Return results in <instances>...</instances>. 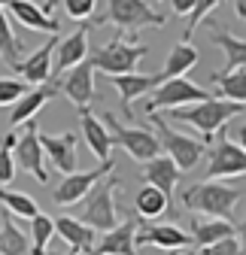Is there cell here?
<instances>
[{
  "mask_svg": "<svg viewBox=\"0 0 246 255\" xmlns=\"http://www.w3.org/2000/svg\"><path fill=\"white\" fill-rule=\"evenodd\" d=\"M61 91L70 98V104L76 110L95 104V98H98V91H95V61L85 58L76 67H70L64 73V79H61Z\"/></svg>",
  "mask_w": 246,
  "mask_h": 255,
  "instance_id": "7c38bea8",
  "label": "cell"
},
{
  "mask_svg": "<svg viewBox=\"0 0 246 255\" xmlns=\"http://www.w3.org/2000/svg\"><path fill=\"white\" fill-rule=\"evenodd\" d=\"M222 3H225V0H195V9H192V15H189V27H186V37H182V40H192L195 27H198L213 9H219Z\"/></svg>",
  "mask_w": 246,
  "mask_h": 255,
  "instance_id": "e575fe53",
  "label": "cell"
},
{
  "mask_svg": "<svg viewBox=\"0 0 246 255\" xmlns=\"http://www.w3.org/2000/svg\"><path fill=\"white\" fill-rule=\"evenodd\" d=\"M143 182L161 188L164 195L173 201L176 185H179V167L173 164V158H170V155H158V158H152V161L143 164Z\"/></svg>",
  "mask_w": 246,
  "mask_h": 255,
  "instance_id": "44dd1931",
  "label": "cell"
},
{
  "mask_svg": "<svg viewBox=\"0 0 246 255\" xmlns=\"http://www.w3.org/2000/svg\"><path fill=\"white\" fill-rule=\"evenodd\" d=\"M0 55H3V61L9 64V67H15V64L21 61V58H18V55H21V43H18V37H15V30H12V24H9L3 6H0Z\"/></svg>",
  "mask_w": 246,
  "mask_h": 255,
  "instance_id": "1f68e13d",
  "label": "cell"
},
{
  "mask_svg": "<svg viewBox=\"0 0 246 255\" xmlns=\"http://www.w3.org/2000/svg\"><path fill=\"white\" fill-rule=\"evenodd\" d=\"M210 82L216 85V94L213 98H222V101H234V104H246V70H222V73H213Z\"/></svg>",
  "mask_w": 246,
  "mask_h": 255,
  "instance_id": "4316f807",
  "label": "cell"
},
{
  "mask_svg": "<svg viewBox=\"0 0 246 255\" xmlns=\"http://www.w3.org/2000/svg\"><path fill=\"white\" fill-rule=\"evenodd\" d=\"M234 12L240 21H246V0H234Z\"/></svg>",
  "mask_w": 246,
  "mask_h": 255,
  "instance_id": "60d3db41",
  "label": "cell"
},
{
  "mask_svg": "<svg viewBox=\"0 0 246 255\" xmlns=\"http://www.w3.org/2000/svg\"><path fill=\"white\" fill-rule=\"evenodd\" d=\"M61 255H79V252L76 249H67V252H61Z\"/></svg>",
  "mask_w": 246,
  "mask_h": 255,
  "instance_id": "ee69618b",
  "label": "cell"
},
{
  "mask_svg": "<svg viewBox=\"0 0 246 255\" xmlns=\"http://www.w3.org/2000/svg\"><path fill=\"white\" fill-rule=\"evenodd\" d=\"M204 255H243V249H240L237 234H231V237H222V240H216V243L204 246Z\"/></svg>",
  "mask_w": 246,
  "mask_h": 255,
  "instance_id": "8d00e7d4",
  "label": "cell"
},
{
  "mask_svg": "<svg viewBox=\"0 0 246 255\" xmlns=\"http://www.w3.org/2000/svg\"><path fill=\"white\" fill-rule=\"evenodd\" d=\"M0 204H3V210L6 213H12V216H18V219H34L40 210H37V201L30 198V195H24V191H12V188H3L0 185Z\"/></svg>",
  "mask_w": 246,
  "mask_h": 255,
  "instance_id": "f546056e",
  "label": "cell"
},
{
  "mask_svg": "<svg viewBox=\"0 0 246 255\" xmlns=\"http://www.w3.org/2000/svg\"><path fill=\"white\" fill-rule=\"evenodd\" d=\"M9 12L15 15L18 24H24L27 30H37V34H49L52 37V34H58V30H61L58 18L55 15H46L40 9V3H34V0H12Z\"/></svg>",
  "mask_w": 246,
  "mask_h": 255,
  "instance_id": "ffe728a7",
  "label": "cell"
},
{
  "mask_svg": "<svg viewBox=\"0 0 246 255\" xmlns=\"http://www.w3.org/2000/svg\"><path fill=\"white\" fill-rule=\"evenodd\" d=\"M55 3H58V0H43V3H40V9H43L46 15H52V9H55Z\"/></svg>",
  "mask_w": 246,
  "mask_h": 255,
  "instance_id": "b9f144b4",
  "label": "cell"
},
{
  "mask_svg": "<svg viewBox=\"0 0 246 255\" xmlns=\"http://www.w3.org/2000/svg\"><path fill=\"white\" fill-rule=\"evenodd\" d=\"M134 210H137V216H140L143 222H155V219H161V216H167V213H170V219L176 216V213H173V201L164 195L161 188L149 185V182L137 191V198H134Z\"/></svg>",
  "mask_w": 246,
  "mask_h": 255,
  "instance_id": "7402d4cb",
  "label": "cell"
},
{
  "mask_svg": "<svg viewBox=\"0 0 246 255\" xmlns=\"http://www.w3.org/2000/svg\"><path fill=\"white\" fill-rule=\"evenodd\" d=\"M40 146L43 152L49 155V161L55 164L58 173H76L79 167V152H76V134L67 131V134H58V137H49V134H40Z\"/></svg>",
  "mask_w": 246,
  "mask_h": 255,
  "instance_id": "5bb4252c",
  "label": "cell"
},
{
  "mask_svg": "<svg viewBox=\"0 0 246 255\" xmlns=\"http://www.w3.org/2000/svg\"><path fill=\"white\" fill-rule=\"evenodd\" d=\"M137 243L143 246H158V249H186L192 246V234H186L176 222H164V225H146L140 222L137 228Z\"/></svg>",
  "mask_w": 246,
  "mask_h": 255,
  "instance_id": "e0dca14e",
  "label": "cell"
},
{
  "mask_svg": "<svg viewBox=\"0 0 246 255\" xmlns=\"http://www.w3.org/2000/svg\"><path fill=\"white\" fill-rule=\"evenodd\" d=\"M0 255H30V240L15 225L12 213H3L0 219Z\"/></svg>",
  "mask_w": 246,
  "mask_h": 255,
  "instance_id": "83f0119b",
  "label": "cell"
},
{
  "mask_svg": "<svg viewBox=\"0 0 246 255\" xmlns=\"http://www.w3.org/2000/svg\"><path fill=\"white\" fill-rule=\"evenodd\" d=\"M43 255H61V252H55V249H49V252H43Z\"/></svg>",
  "mask_w": 246,
  "mask_h": 255,
  "instance_id": "bcb514c9",
  "label": "cell"
},
{
  "mask_svg": "<svg viewBox=\"0 0 246 255\" xmlns=\"http://www.w3.org/2000/svg\"><path fill=\"white\" fill-rule=\"evenodd\" d=\"M116 24L119 30L137 34L140 27H161L167 18L161 12H155V6L149 0H107V15L98 18V24Z\"/></svg>",
  "mask_w": 246,
  "mask_h": 255,
  "instance_id": "8992f818",
  "label": "cell"
},
{
  "mask_svg": "<svg viewBox=\"0 0 246 255\" xmlns=\"http://www.w3.org/2000/svg\"><path fill=\"white\" fill-rule=\"evenodd\" d=\"M88 24H82V27H76L70 37H64V40H58V46H55V55H58V70L61 73H67L70 67H76L79 61H85L88 58Z\"/></svg>",
  "mask_w": 246,
  "mask_h": 255,
  "instance_id": "603a6c76",
  "label": "cell"
},
{
  "mask_svg": "<svg viewBox=\"0 0 246 255\" xmlns=\"http://www.w3.org/2000/svg\"><path fill=\"white\" fill-rule=\"evenodd\" d=\"M119 176H107L85 195L79 219L95 231H110L119 225V210H116V191H119Z\"/></svg>",
  "mask_w": 246,
  "mask_h": 255,
  "instance_id": "3957f363",
  "label": "cell"
},
{
  "mask_svg": "<svg viewBox=\"0 0 246 255\" xmlns=\"http://www.w3.org/2000/svg\"><path fill=\"white\" fill-rule=\"evenodd\" d=\"M152 122H155V134H158V140H161V149L173 158V164H176L179 170H195L198 161H201V155L207 152V143L173 131V128H170L158 113H152Z\"/></svg>",
  "mask_w": 246,
  "mask_h": 255,
  "instance_id": "52a82bcc",
  "label": "cell"
},
{
  "mask_svg": "<svg viewBox=\"0 0 246 255\" xmlns=\"http://www.w3.org/2000/svg\"><path fill=\"white\" fill-rule=\"evenodd\" d=\"M27 94V82L24 79H12V76H3L0 79V107H12L18 98Z\"/></svg>",
  "mask_w": 246,
  "mask_h": 255,
  "instance_id": "836d02e7",
  "label": "cell"
},
{
  "mask_svg": "<svg viewBox=\"0 0 246 255\" xmlns=\"http://www.w3.org/2000/svg\"><path fill=\"white\" fill-rule=\"evenodd\" d=\"M104 125H110L113 128V143H119L122 149H125L134 161H140V164H146V161H152V158H158L164 149H161V140H158V134L152 131V128H137V125H122L113 113H107L104 116Z\"/></svg>",
  "mask_w": 246,
  "mask_h": 255,
  "instance_id": "5b68a950",
  "label": "cell"
},
{
  "mask_svg": "<svg viewBox=\"0 0 246 255\" xmlns=\"http://www.w3.org/2000/svg\"><path fill=\"white\" fill-rule=\"evenodd\" d=\"M61 6H64V12H67L73 21H85V18L95 15L98 0H61Z\"/></svg>",
  "mask_w": 246,
  "mask_h": 255,
  "instance_id": "d590c367",
  "label": "cell"
},
{
  "mask_svg": "<svg viewBox=\"0 0 246 255\" xmlns=\"http://www.w3.org/2000/svg\"><path fill=\"white\" fill-rule=\"evenodd\" d=\"M213 94L195 82H189L186 76H176V79H164L155 91H152V98L146 104V113H161V110H179L186 104H198V101H207Z\"/></svg>",
  "mask_w": 246,
  "mask_h": 255,
  "instance_id": "ba28073f",
  "label": "cell"
},
{
  "mask_svg": "<svg viewBox=\"0 0 246 255\" xmlns=\"http://www.w3.org/2000/svg\"><path fill=\"white\" fill-rule=\"evenodd\" d=\"M146 55H149V46L122 37V30H119L104 49H98V55L91 61H95V70H101L107 76H122V73H134V67Z\"/></svg>",
  "mask_w": 246,
  "mask_h": 255,
  "instance_id": "277c9868",
  "label": "cell"
},
{
  "mask_svg": "<svg viewBox=\"0 0 246 255\" xmlns=\"http://www.w3.org/2000/svg\"><path fill=\"white\" fill-rule=\"evenodd\" d=\"M79 128H82V137H85L91 155H95L98 161H107L110 152H113V134H110V128L104 125V119H98L88 107H82L79 110Z\"/></svg>",
  "mask_w": 246,
  "mask_h": 255,
  "instance_id": "ac0fdd59",
  "label": "cell"
},
{
  "mask_svg": "<svg viewBox=\"0 0 246 255\" xmlns=\"http://www.w3.org/2000/svg\"><path fill=\"white\" fill-rule=\"evenodd\" d=\"M198 58H201V52H198V46L192 43V40H182V43H176L170 52H167V61H164V70H161V76L164 79H176V76H186L195 64H198Z\"/></svg>",
  "mask_w": 246,
  "mask_h": 255,
  "instance_id": "484cf974",
  "label": "cell"
},
{
  "mask_svg": "<svg viewBox=\"0 0 246 255\" xmlns=\"http://www.w3.org/2000/svg\"><path fill=\"white\" fill-rule=\"evenodd\" d=\"M149 3H161V0H149Z\"/></svg>",
  "mask_w": 246,
  "mask_h": 255,
  "instance_id": "7dc6e473",
  "label": "cell"
},
{
  "mask_svg": "<svg viewBox=\"0 0 246 255\" xmlns=\"http://www.w3.org/2000/svg\"><path fill=\"white\" fill-rule=\"evenodd\" d=\"M231 131H234V143L246 152V122H240V125H234L231 128Z\"/></svg>",
  "mask_w": 246,
  "mask_h": 255,
  "instance_id": "f35d334b",
  "label": "cell"
},
{
  "mask_svg": "<svg viewBox=\"0 0 246 255\" xmlns=\"http://www.w3.org/2000/svg\"><path fill=\"white\" fill-rule=\"evenodd\" d=\"M55 234L64 240L70 249L85 252V255H91L95 246H98V231L91 225H85L82 219H73V216H58L55 219Z\"/></svg>",
  "mask_w": 246,
  "mask_h": 255,
  "instance_id": "d6986e66",
  "label": "cell"
},
{
  "mask_svg": "<svg viewBox=\"0 0 246 255\" xmlns=\"http://www.w3.org/2000/svg\"><path fill=\"white\" fill-rule=\"evenodd\" d=\"M58 94V88L52 85V82H46V85H37L34 91H27L24 98H18L15 104H12V113H9V125L15 128V125H21V122H30L34 119L52 98Z\"/></svg>",
  "mask_w": 246,
  "mask_h": 255,
  "instance_id": "cb8c5ba5",
  "label": "cell"
},
{
  "mask_svg": "<svg viewBox=\"0 0 246 255\" xmlns=\"http://www.w3.org/2000/svg\"><path fill=\"white\" fill-rule=\"evenodd\" d=\"M15 143H18V134L9 131V134L3 137V146H0V185H6V182L15 179V167H18V164H15V155H12Z\"/></svg>",
  "mask_w": 246,
  "mask_h": 255,
  "instance_id": "d6a6232c",
  "label": "cell"
},
{
  "mask_svg": "<svg viewBox=\"0 0 246 255\" xmlns=\"http://www.w3.org/2000/svg\"><path fill=\"white\" fill-rule=\"evenodd\" d=\"M164 82L161 73H152V76H140V73H122V76H110V85L119 91V101H122V113L125 119H134V101L143 98V94H152L158 85Z\"/></svg>",
  "mask_w": 246,
  "mask_h": 255,
  "instance_id": "4fadbf2b",
  "label": "cell"
},
{
  "mask_svg": "<svg viewBox=\"0 0 246 255\" xmlns=\"http://www.w3.org/2000/svg\"><path fill=\"white\" fill-rule=\"evenodd\" d=\"M12 3V0H0V6H9Z\"/></svg>",
  "mask_w": 246,
  "mask_h": 255,
  "instance_id": "f6af8a7d",
  "label": "cell"
},
{
  "mask_svg": "<svg viewBox=\"0 0 246 255\" xmlns=\"http://www.w3.org/2000/svg\"><path fill=\"white\" fill-rule=\"evenodd\" d=\"M113 158H107V161H98V167L95 170H76V173H67L64 179H61L58 185H55V191H52V201L58 204V207H70V204H82L85 201V195L91 188H95L104 176H110L113 173Z\"/></svg>",
  "mask_w": 246,
  "mask_h": 255,
  "instance_id": "9c48e42d",
  "label": "cell"
},
{
  "mask_svg": "<svg viewBox=\"0 0 246 255\" xmlns=\"http://www.w3.org/2000/svg\"><path fill=\"white\" fill-rule=\"evenodd\" d=\"M234 234H237V240H240V249H243V255H246V216H243V222L234 228Z\"/></svg>",
  "mask_w": 246,
  "mask_h": 255,
  "instance_id": "ab89813d",
  "label": "cell"
},
{
  "mask_svg": "<svg viewBox=\"0 0 246 255\" xmlns=\"http://www.w3.org/2000/svg\"><path fill=\"white\" fill-rule=\"evenodd\" d=\"M243 107H246V104H234V101H222V98H207V101H198V104H192V107L170 110V119L198 128L201 140L210 143L213 134H216L219 128H225L237 113H243Z\"/></svg>",
  "mask_w": 246,
  "mask_h": 255,
  "instance_id": "6da1fadb",
  "label": "cell"
},
{
  "mask_svg": "<svg viewBox=\"0 0 246 255\" xmlns=\"http://www.w3.org/2000/svg\"><path fill=\"white\" fill-rule=\"evenodd\" d=\"M246 173V152L225 137V128H219V140L207 152V176L222 179V176H240Z\"/></svg>",
  "mask_w": 246,
  "mask_h": 255,
  "instance_id": "30bf717a",
  "label": "cell"
},
{
  "mask_svg": "<svg viewBox=\"0 0 246 255\" xmlns=\"http://www.w3.org/2000/svg\"><path fill=\"white\" fill-rule=\"evenodd\" d=\"M52 237H55V219L46 213H37L30 219V255H43Z\"/></svg>",
  "mask_w": 246,
  "mask_h": 255,
  "instance_id": "4dcf8cb0",
  "label": "cell"
},
{
  "mask_svg": "<svg viewBox=\"0 0 246 255\" xmlns=\"http://www.w3.org/2000/svg\"><path fill=\"white\" fill-rule=\"evenodd\" d=\"M231 234H234L231 219H198L192 225V243H198L201 249L222 237H231Z\"/></svg>",
  "mask_w": 246,
  "mask_h": 255,
  "instance_id": "f1b7e54d",
  "label": "cell"
},
{
  "mask_svg": "<svg viewBox=\"0 0 246 255\" xmlns=\"http://www.w3.org/2000/svg\"><path fill=\"white\" fill-rule=\"evenodd\" d=\"M170 255H195V252H192V249H173Z\"/></svg>",
  "mask_w": 246,
  "mask_h": 255,
  "instance_id": "7bdbcfd3",
  "label": "cell"
},
{
  "mask_svg": "<svg viewBox=\"0 0 246 255\" xmlns=\"http://www.w3.org/2000/svg\"><path fill=\"white\" fill-rule=\"evenodd\" d=\"M170 6H173V12H176V15H192L195 0H170Z\"/></svg>",
  "mask_w": 246,
  "mask_h": 255,
  "instance_id": "74e56055",
  "label": "cell"
},
{
  "mask_svg": "<svg viewBox=\"0 0 246 255\" xmlns=\"http://www.w3.org/2000/svg\"><path fill=\"white\" fill-rule=\"evenodd\" d=\"M240 198H243L240 188L225 185L219 179H207V182H198L182 191V207L192 213H204L210 219H231Z\"/></svg>",
  "mask_w": 246,
  "mask_h": 255,
  "instance_id": "7a4b0ae2",
  "label": "cell"
},
{
  "mask_svg": "<svg viewBox=\"0 0 246 255\" xmlns=\"http://www.w3.org/2000/svg\"><path fill=\"white\" fill-rule=\"evenodd\" d=\"M12 155H15V164H18L24 173H30L40 185H49V173H46V167H43L46 152H43V146H40V128H37L34 122H24V134L18 137Z\"/></svg>",
  "mask_w": 246,
  "mask_h": 255,
  "instance_id": "8fae6325",
  "label": "cell"
},
{
  "mask_svg": "<svg viewBox=\"0 0 246 255\" xmlns=\"http://www.w3.org/2000/svg\"><path fill=\"white\" fill-rule=\"evenodd\" d=\"M137 228H140L137 219L119 222L116 228L104 231L101 243L95 246L91 255H137Z\"/></svg>",
  "mask_w": 246,
  "mask_h": 255,
  "instance_id": "2e32d148",
  "label": "cell"
},
{
  "mask_svg": "<svg viewBox=\"0 0 246 255\" xmlns=\"http://www.w3.org/2000/svg\"><path fill=\"white\" fill-rule=\"evenodd\" d=\"M55 46H58V34H52L49 43H43L34 55H27L24 61H18L12 70L18 76H24V82H30V85L52 82V55H55Z\"/></svg>",
  "mask_w": 246,
  "mask_h": 255,
  "instance_id": "9a60e30c",
  "label": "cell"
},
{
  "mask_svg": "<svg viewBox=\"0 0 246 255\" xmlns=\"http://www.w3.org/2000/svg\"><path fill=\"white\" fill-rule=\"evenodd\" d=\"M213 46H219L222 55H225V70H246V40L228 34V27H213V34H210Z\"/></svg>",
  "mask_w": 246,
  "mask_h": 255,
  "instance_id": "d4e9b609",
  "label": "cell"
}]
</instances>
